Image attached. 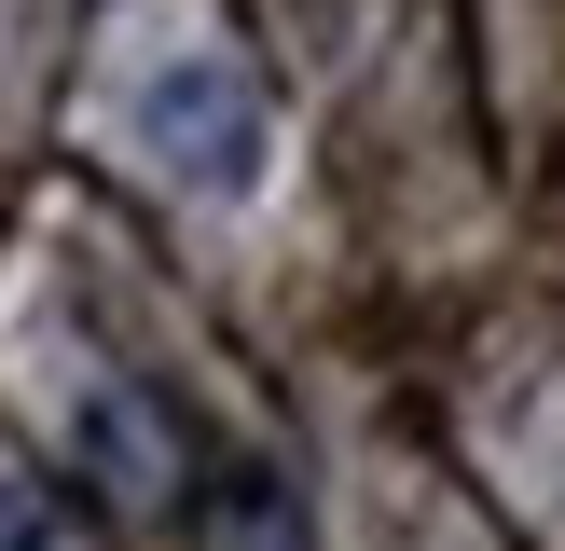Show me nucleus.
Wrapping results in <instances>:
<instances>
[{
    "instance_id": "1",
    "label": "nucleus",
    "mask_w": 565,
    "mask_h": 551,
    "mask_svg": "<svg viewBox=\"0 0 565 551\" xmlns=\"http://www.w3.org/2000/svg\"><path fill=\"white\" fill-rule=\"evenodd\" d=\"M138 138H152V165H166V180H193V193H248V180H263V152H276L263 83H248V69H221V55H180V69H152V97H138Z\"/></svg>"
},
{
    "instance_id": "2",
    "label": "nucleus",
    "mask_w": 565,
    "mask_h": 551,
    "mask_svg": "<svg viewBox=\"0 0 565 551\" xmlns=\"http://www.w3.org/2000/svg\"><path fill=\"white\" fill-rule=\"evenodd\" d=\"M97 455L125 468V496H166V441L138 428V400H97Z\"/></svg>"
},
{
    "instance_id": "3",
    "label": "nucleus",
    "mask_w": 565,
    "mask_h": 551,
    "mask_svg": "<svg viewBox=\"0 0 565 551\" xmlns=\"http://www.w3.org/2000/svg\"><path fill=\"white\" fill-rule=\"evenodd\" d=\"M0 551H55V496L42 483H0Z\"/></svg>"
}]
</instances>
